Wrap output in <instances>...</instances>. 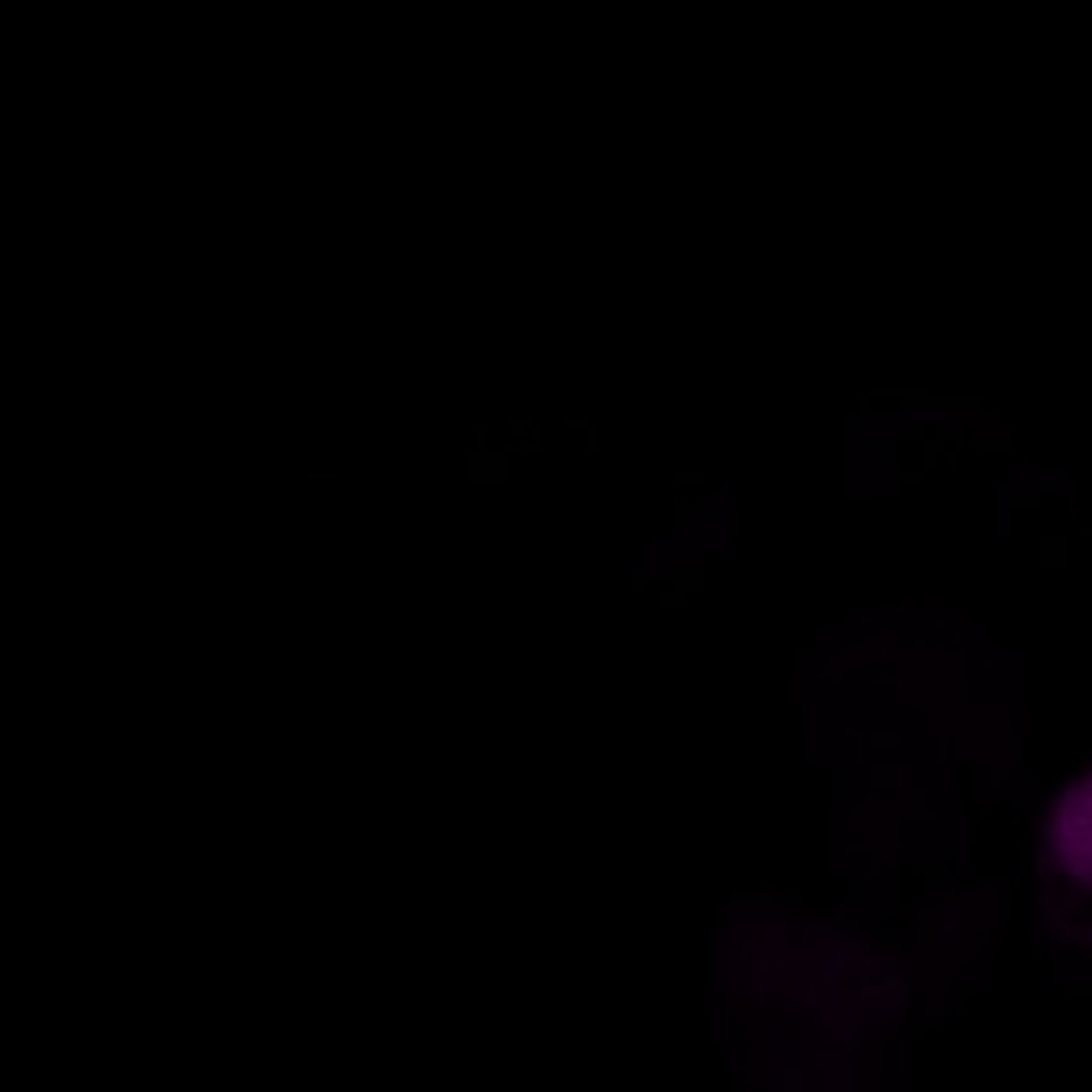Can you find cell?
I'll return each mask as SVG.
<instances>
[{
	"mask_svg": "<svg viewBox=\"0 0 1092 1092\" xmlns=\"http://www.w3.org/2000/svg\"><path fill=\"white\" fill-rule=\"evenodd\" d=\"M1050 836H1054V854H1059V862L1071 875L1092 879V777H1084L1080 786H1071L1063 794Z\"/></svg>",
	"mask_w": 1092,
	"mask_h": 1092,
	"instance_id": "cell-1",
	"label": "cell"
},
{
	"mask_svg": "<svg viewBox=\"0 0 1092 1092\" xmlns=\"http://www.w3.org/2000/svg\"><path fill=\"white\" fill-rule=\"evenodd\" d=\"M534 427H538L534 418H508V436H512V440H521V436H530Z\"/></svg>",
	"mask_w": 1092,
	"mask_h": 1092,
	"instance_id": "cell-2",
	"label": "cell"
},
{
	"mask_svg": "<svg viewBox=\"0 0 1092 1092\" xmlns=\"http://www.w3.org/2000/svg\"><path fill=\"white\" fill-rule=\"evenodd\" d=\"M675 486H704V474H675Z\"/></svg>",
	"mask_w": 1092,
	"mask_h": 1092,
	"instance_id": "cell-3",
	"label": "cell"
},
{
	"mask_svg": "<svg viewBox=\"0 0 1092 1092\" xmlns=\"http://www.w3.org/2000/svg\"><path fill=\"white\" fill-rule=\"evenodd\" d=\"M730 538H738V508H730V530H726Z\"/></svg>",
	"mask_w": 1092,
	"mask_h": 1092,
	"instance_id": "cell-4",
	"label": "cell"
}]
</instances>
